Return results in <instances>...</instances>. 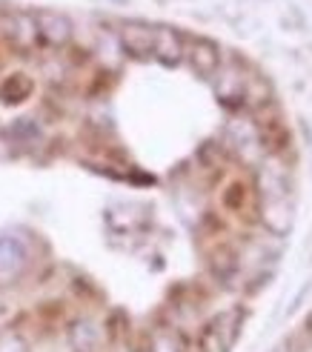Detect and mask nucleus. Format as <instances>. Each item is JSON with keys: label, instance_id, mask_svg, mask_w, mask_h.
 Here are the masks:
<instances>
[{"label": "nucleus", "instance_id": "f8f14e48", "mask_svg": "<svg viewBox=\"0 0 312 352\" xmlns=\"http://www.w3.org/2000/svg\"><path fill=\"white\" fill-rule=\"evenodd\" d=\"M247 201V186L244 184H232L227 192H223V206L232 209V212H241Z\"/></svg>", "mask_w": 312, "mask_h": 352}, {"label": "nucleus", "instance_id": "0eeeda50", "mask_svg": "<svg viewBox=\"0 0 312 352\" xmlns=\"http://www.w3.org/2000/svg\"><path fill=\"white\" fill-rule=\"evenodd\" d=\"M152 58L164 66H178L183 60V38L175 29H155V49Z\"/></svg>", "mask_w": 312, "mask_h": 352}, {"label": "nucleus", "instance_id": "423d86ee", "mask_svg": "<svg viewBox=\"0 0 312 352\" xmlns=\"http://www.w3.org/2000/svg\"><path fill=\"white\" fill-rule=\"evenodd\" d=\"M69 346L75 352H100L103 346V329L92 318H80L69 327Z\"/></svg>", "mask_w": 312, "mask_h": 352}, {"label": "nucleus", "instance_id": "9d476101", "mask_svg": "<svg viewBox=\"0 0 312 352\" xmlns=\"http://www.w3.org/2000/svg\"><path fill=\"white\" fill-rule=\"evenodd\" d=\"M34 92V83L29 75H9L3 83H0V100L14 107V103H23L29 95Z\"/></svg>", "mask_w": 312, "mask_h": 352}, {"label": "nucleus", "instance_id": "f03ea898", "mask_svg": "<svg viewBox=\"0 0 312 352\" xmlns=\"http://www.w3.org/2000/svg\"><path fill=\"white\" fill-rule=\"evenodd\" d=\"M212 78H215V95H218V100L223 103V107H241V103L247 100L249 78L244 75V69H241L238 63L221 66Z\"/></svg>", "mask_w": 312, "mask_h": 352}, {"label": "nucleus", "instance_id": "f257e3e1", "mask_svg": "<svg viewBox=\"0 0 312 352\" xmlns=\"http://www.w3.org/2000/svg\"><path fill=\"white\" fill-rule=\"evenodd\" d=\"M244 329V309H223L221 315L203 327L201 332V352H230Z\"/></svg>", "mask_w": 312, "mask_h": 352}, {"label": "nucleus", "instance_id": "39448f33", "mask_svg": "<svg viewBox=\"0 0 312 352\" xmlns=\"http://www.w3.org/2000/svg\"><path fill=\"white\" fill-rule=\"evenodd\" d=\"M118 41H120V49H124L129 58L146 60V58H152V49H155V29L146 23L129 21V23L120 26Z\"/></svg>", "mask_w": 312, "mask_h": 352}, {"label": "nucleus", "instance_id": "ddd939ff", "mask_svg": "<svg viewBox=\"0 0 312 352\" xmlns=\"http://www.w3.org/2000/svg\"><path fill=\"white\" fill-rule=\"evenodd\" d=\"M0 352H26V344L17 336H6L0 338Z\"/></svg>", "mask_w": 312, "mask_h": 352}, {"label": "nucleus", "instance_id": "6e6552de", "mask_svg": "<svg viewBox=\"0 0 312 352\" xmlns=\"http://www.w3.org/2000/svg\"><path fill=\"white\" fill-rule=\"evenodd\" d=\"M23 267H26V246L12 235H3L0 238V278H12Z\"/></svg>", "mask_w": 312, "mask_h": 352}, {"label": "nucleus", "instance_id": "9b49d317", "mask_svg": "<svg viewBox=\"0 0 312 352\" xmlns=\"http://www.w3.org/2000/svg\"><path fill=\"white\" fill-rule=\"evenodd\" d=\"M149 352H183V341L175 329H158L149 338Z\"/></svg>", "mask_w": 312, "mask_h": 352}, {"label": "nucleus", "instance_id": "20e7f679", "mask_svg": "<svg viewBox=\"0 0 312 352\" xmlns=\"http://www.w3.org/2000/svg\"><path fill=\"white\" fill-rule=\"evenodd\" d=\"M34 26H38V38L55 49L69 46V41H72V34H75L72 21H69L63 12H52V9L34 12Z\"/></svg>", "mask_w": 312, "mask_h": 352}, {"label": "nucleus", "instance_id": "7ed1b4c3", "mask_svg": "<svg viewBox=\"0 0 312 352\" xmlns=\"http://www.w3.org/2000/svg\"><path fill=\"white\" fill-rule=\"evenodd\" d=\"M183 58L192 66V72H198L201 78H212L221 69V49L218 43H212L210 38H189L183 41Z\"/></svg>", "mask_w": 312, "mask_h": 352}, {"label": "nucleus", "instance_id": "1a4fd4ad", "mask_svg": "<svg viewBox=\"0 0 312 352\" xmlns=\"http://www.w3.org/2000/svg\"><path fill=\"white\" fill-rule=\"evenodd\" d=\"M9 38L21 46V49H32L38 43V26H34V14L26 12H14L12 14V26H9Z\"/></svg>", "mask_w": 312, "mask_h": 352}]
</instances>
